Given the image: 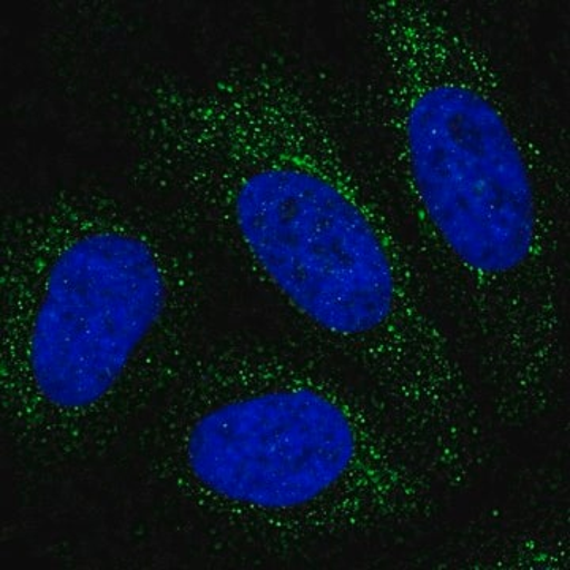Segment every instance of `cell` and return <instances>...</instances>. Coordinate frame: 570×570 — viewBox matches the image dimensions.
I'll return each mask as SVG.
<instances>
[{
    "label": "cell",
    "mask_w": 570,
    "mask_h": 570,
    "mask_svg": "<svg viewBox=\"0 0 570 570\" xmlns=\"http://www.w3.org/2000/svg\"><path fill=\"white\" fill-rule=\"evenodd\" d=\"M403 78V130L423 208L472 272L508 275L534 246V190L498 105L444 61L414 63Z\"/></svg>",
    "instance_id": "6da1fadb"
},
{
    "label": "cell",
    "mask_w": 570,
    "mask_h": 570,
    "mask_svg": "<svg viewBox=\"0 0 570 570\" xmlns=\"http://www.w3.org/2000/svg\"><path fill=\"white\" fill-rule=\"evenodd\" d=\"M346 412L311 390H277L206 412L187 439L195 479L217 497L294 509L333 489L355 459Z\"/></svg>",
    "instance_id": "277c9868"
},
{
    "label": "cell",
    "mask_w": 570,
    "mask_h": 570,
    "mask_svg": "<svg viewBox=\"0 0 570 570\" xmlns=\"http://www.w3.org/2000/svg\"><path fill=\"white\" fill-rule=\"evenodd\" d=\"M235 217L265 275L326 332L367 335L392 316L387 250L335 183L298 165H266L239 183Z\"/></svg>",
    "instance_id": "7a4b0ae2"
},
{
    "label": "cell",
    "mask_w": 570,
    "mask_h": 570,
    "mask_svg": "<svg viewBox=\"0 0 570 570\" xmlns=\"http://www.w3.org/2000/svg\"><path fill=\"white\" fill-rule=\"evenodd\" d=\"M165 279L151 247L119 232H97L59 254L45 283L31 335V370L51 406L99 403L153 332Z\"/></svg>",
    "instance_id": "3957f363"
}]
</instances>
